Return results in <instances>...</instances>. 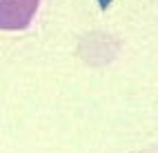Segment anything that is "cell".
Masks as SVG:
<instances>
[{"instance_id": "6da1fadb", "label": "cell", "mask_w": 158, "mask_h": 153, "mask_svg": "<svg viewBox=\"0 0 158 153\" xmlns=\"http://www.w3.org/2000/svg\"><path fill=\"white\" fill-rule=\"evenodd\" d=\"M38 7L40 0H0V31H25Z\"/></svg>"}]
</instances>
